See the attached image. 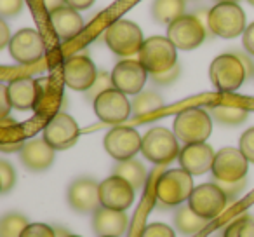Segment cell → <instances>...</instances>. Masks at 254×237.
<instances>
[{
  "instance_id": "obj_9",
  "label": "cell",
  "mask_w": 254,
  "mask_h": 237,
  "mask_svg": "<svg viewBox=\"0 0 254 237\" xmlns=\"http://www.w3.org/2000/svg\"><path fill=\"white\" fill-rule=\"evenodd\" d=\"M226 204H228V197L219 188L218 183L198 185L193 188L190 199H188V206L204 220H212L221 215Z\"/></svg>"
},
{
  "instance_id": "obj_28",
  "label": "cell",
  "mask_w": 254,
  "mask_h": 237,
  "mask_svg": "<svg viewBox=\"0 0 254 237\" xmlns=\"http://www.w3.org/2000/svg\"><path fill=\"white\" fill-rule=\"evenodd\" d=\"M131 103H132V113L136 117H145L164 106V99L160 98V94H157L153 91H141L139 94L134 96V99Z\"/></svg>"
},
{
  "instance_id": "obj_30",
  "label": "cell",
  "mask_w": 254,
  "mask_h": 237,
  "mask_svg": "<svg viewBox=\"0 0 254 237\" xmlns=\"http://www.w3.org/2000/svg\"><path fill=\"white\" fill-rule=\"evenodd\" d=\"M223 237H254V218L249 215L237 218L225 229Z\"/></svg>"
},
{
  "instance_id": "obj_34",
  "label": "cell",
  "mask_w": 254,
  "mask_h": 237,
  "mask_svg": "<svg viewBox=\"0 0 254 237\" xmlns=\"http://www.w3.org/2000/svg\"><path fill=\"white\" fill-rule=\"evenodd\" d=\"M240 152L246 156V159L251 164H254V128L247 129L242 136H240V143H239Z\"/></svg>"
},
{
  "instance_id": "obj_43",
  "label": "cell",
  "mask_w": 254,
  "mask_h": 237,
  "mask_svg": "<svg viewBox=\"0 0 254 237\" xmlns=\"http://www.w3.org/2000/svg\"><path fill=\"white\" fill-rule=\"evenodd\" d=\"M42 2H44V5H46L47 12H53L54 9L61 7V5H64L63 0H42Z\"/></svg>"
},
{
  "instance_id": "obj_13",
  "label": "cell",
  "mask_w": 254,
  "mask_h": 237,
  "mask_svg": "<svg viewBox=\"0 0 254 237\" xmlns=\"http://www.w3.org/2000/svg\"><path fill=\"white\" fill-rule=\"evenodd\" d=\"M7 47L12 60L21 65L37 63L46 54V44L42 35L33 28H23L14 33Z\"/></svg>"
},
{
  "instance_id": "obj_37",
  "label": "cell",
  "mask_w": 254,
  "mask_h": 237,
  "mask_svg": "<svg viewBox=\"0 0 254 237\" xmlns=\"http://www.w3.org/2000/svg\"><path fill=\"white\" fill-rule=\"evenodd\" d=\"M180 74H181V67L180 65H174L171 70H166V72H162V74L152 75V80L159 85H169V84H173L174 80H178Z\"/></svg>"
},
{
  "instance_id": "obj_47",
  "label": "cell",
  "mask_w": 254,
  "mask_h": 237,
  "mask_svg": "<svg viewBox=\"0 0 254 237\" xmlns=\"http://www.w3.org/2000/svg\"><path fill=\"white\" fill-rule=\"evenodd\" d=\"M101 237H113V236H101Z\"/></svg>"
},
{
  "instance_id": "obj_44",
  "label": "cell",
  "mask_w": 254,
  "mask_h": 237,
  "mask_svg": "<svg viewBox=\"0 0 254 237\" xmlns=\"http://www.w3.org/2000/svg\"><path fill=\"white\" fill-rule=\"evenodd\" d=\"M216 2H239V0H216Z\"/></svg>"
},
{
  "instance_id": "obj_19",
  "label": "cell",
  "mask_w": 254,
  "mask_h": 237,
  "mask_svg": "<svg viewBox=\"0 0 254 237\" xmlns=\"http://www.w3.org/2000/svg\"><path fill=\"white\" fill-rule=\"evenodd\" d=\"M216 152L212 150L211 145L207 143H190V145H185L180 152V160L181 167L187 169L191 176H198V174H204L207 171L212 169V164H214Z\"/></svg>"
},
{
  "instance_id": "obj_26",
  "label": "cell",
  "mask_w": 254,
  "mask_h": 237,
  "mask_svg": "<svg viewBox=\"0 0 254 237\" xmlns=\"http://www.w3.org/2000/svg\"><path fill=\"white\" fill-rule=\"evenodd\" d=\"M207 220L200 218L190 206H181L178 208L176 215H174V225L185 236H191V234H197L198 230H202L205 227Z\"/></svg>"
},
{
  "instance_id": "obj_3",
  "label": "cell",
  "mask_w": 254,
  "mask_h": 237,
  "mask_svg": "<svg viewBox=\"0 0 254 237\" xmlns=\"http://www.w3.org/2000/svg\"><path fill=\"white\" fill-rule=\"evenodd\" d=\"M105 42L113 54L120 58H129L132 54H139L145 39L143 32L136 23L129 19H117L106 28Z\"/></svg>"
},
{
  "instance_id": "obj_31",
  "label": "cell",
  "mask_w": 254,
  "mask_h": 237,
  "mask_svg": "<svg viewBox=\"0 0 254 237\" xmlns=\"http://www.w3.org/2000/svg\"><path fill=\"white\" fill-rule=\"evenodd\" d=\"M112 87H115V85H113L112 74H108V72H99L94 84L91 85V89L85 91V96H87V99L94 101L99 94H103V92L108 91V89H112Z\"/></svg>"
},
{
  "instance_id": "obj_1",
  "label": "cell",
  "mask_w": 254,
  "mask_h": 237,
  "mask_svg": "<svg viewBox=\"0 0 254 237\" xmlns=\"http://www.w3.org/2000/svg\"><path fill=\"white\" fill-rule=\"evenodd\" d=\"M212 133V115L200 106L185 108L174 119V135L185 145L204 143Z\"/></svg>"
},
{
  "instance_id": "obj_5",
  "label": "cell",
  "mask_w": 254,
  "mask_h": 237,
  "mask_svg": "<svg viewBox=\"0 0 254 237\" xmlns=\"http://www.w3.org/2000/svg\"><path fill=\"white\" fill-rule=\"evenodd\" d=\"M138 60L150 75L162 74L178 65V47L167 37H150L143 44Z\"/></svg>"
},
{
  "instance_id": "obj_35",
  "label": "cell",
  "mask_w": 254,
  "mask_h": 237,
  "mask_svg": "<svg viewBox=\"0 0 254 237\" xmlns=\"http://www.w3.org/2000/svg\"><path fill=\"white\" fill-rule=\"evenodd\" d=\"M25 0H0V16L2 18H16L23 11Z\"/></svg>"
},
{
  "instance_id": "obj_20",
  "label": "cell",
  "mask_w": 254,
  "mask_h": 237,
  "mask_svg": "<svg viewBox=\"0 0 254 237\" xmlns=\"http://www.w3.org/2000/svg\"><path fill=\"white\" fill-rule=\"evenodd\" d=\"M19 157L26 169L30 171H46L53 166L56 150L46 142V138H33L23 145L19 150Z\"/></svg>"
},
{
  "instance_id": "obj_21",
  "label": "cell",
  "mask_w": 254,
  "mask_h": 237,
  "mask_svg": "<svg viewBox=\"0 0 254 237\" xmlns=\"http://www.w3.org/2000/svg\"><path fill=\"white\" fill-rule=\"evenodd\" d=\"M49 21L53 32L63 42L75 39L84 30V19H82V16L78 14L77 9L68 7V5H61V7L54 9L53 12H49Z\"/></svg>"
},
{
  "instance_id": "obj_2",
  "label": "cell",
  "mask_w": 254,
  "mask_h": 237,
  "mask_svg": "<svg viewBox=\"0 0 254 237\" xmlns=\"http://www.w3.org/2000/svg\"><path fill=\"white\" fill-rule=\"evenodd\" d=\"M207 26L221 39H235L246 32V12L237 2H218L207 14Z\"/></svg>"
},
{
  "instance_id": "obj_23",
  "label": "cell",
  "mask_w": 254,
  "mask_h": 237,
  "mask_svg": "<svg viewBox=\"0 0 254 237\" xmlns=\"http://www.w3.org/2000/svg\"><path fill=\"white\" fill-rule=\"evenodd\" d=\"M127 225H129V218H127L126 211H117V209L103 208L101 206L92 215V229H94L96 234H99V237H119L126 232Z\"/></svg>"
},
{
  "instance_id": "obj_15",
  "label": "cell",
  "mask_w": 254,
  "mask_h": 237,
  "mask_svg": "<svg viewBox=\"0 0 254 237\" xmlns=\"http://www.w3.org/2000/svg\"><path fill=\"white\" fill-rule=\"evenodd\" d=\"M112 79L115 89L124 94H139L148 79V70L139 60H124L112 70Z\"/></svg>"
},
{
  "instance_id": "obj_38",
  "label": "cell",
  "mask_w": 254,
  "mask_h": 237,
  "mask_svg": "<svg viewBox=\"0 0 254 237\" xmlns=\"http://www.w3.org/2000/svg\"><path fill=\"white\" fill-rule=\"evenodd\" d=\"M216 183H218L219 188L225 192L226 197H228V199H235V197H239V194L244 190V187H246V178H244V180H240V181H221V180H216Z\"/></svg>"
},
{
  "instance_id": "obj_8",
  "label": "cell",
  "mask_w": 254,
  "mask_h": 237,
  "mask_svg": "<svg viewBox=\"0 0 254 237\" xmlns=\"http://www.w3.org/2000/svg\"><path fill=\"white\" fill-rule=\"evenodd\" d=\"M92 105L98 119L106 124H122L132 113V103L127 99V94L115 87L99 94Z\"/></svg>"
},
{
  "instance_id": "obj_27",
  "label": "cell",
  "mask_w": 254,
  "mask_h": 237,
  "mask_svg": "<svg viewBox=\"0 0 254 237\" xmlns=\"http://www.w3.org/2000/svg\"><path fill=\"white\" fill-rule=\"evenodd\" d=\"M211 115L223 126H239L246 121L249 112L239 105H214L211 106Z\"/></svg>"
},
{
  "instance_id": "obj_42",
  "label": "cell",
  "mask_w": 254,
  "mask_h": 237,
  "mask_svg": "<svg viewBox=\"0 0 254 237\" xmlns=\"http://www.w3.org/2000/svg\"><path fill=\"white\" fill-rule=\"evenodd\" d=\"M11 39H12V37L9 35V26H7V23H5L4 19H2V21H0V47L9 46Z\"/></svg>"
},
{
  "instance_id": "obj_46",
  "label": "cell",
  "mask_w": 254,
  "mask_h": 237,
  "mask_svg": "<svg viewBox=\"0 0 254 237\" xmlns=\"http://www.w3.org/2000/svg\"><path fill=\"white\" fill-rule=\"evenodd\" d=\"M66 237H80V236H71V234H68V236Z\"/></svg>"
},
{
  "instance_id": "obj_16",
  "label": "cell",
  "mask_w": 254,
  "mask_h": 237,
  "mask_svg": "<svg viewBox=\"0 0 254 237\" xmlns=\"http://www.w3.org/2000/svg\"><path fill=\"white\" fill-rule=\"evenodd\" d=\"M134 190L129 181L124 178L112 174L99 183V199L103 208L117 209V211H127L134 202Z\"/></svg>"
},
{
  "instance_id": "obj_12",
  "label": "cell",
  "mask_w": 254,
  "mask_h": 237,
  "mask_svg": "<svg viewBox=\"0 0 254 237\" xmlns=\"http://www.w3.org/2000/svg\"><path fill=\"white\" fill-rule=\"evenodd\" d=\"M80 129L70 113L58 112L44 126V138L54 150H68L78 140Z\"/></svg>"
},
{
  "instance_id": "obj_33",
  "label": "cell",
  "mask_w": 254,
  "mask_h": 237,
  "mask_svg": "<svg viewBox=\"0 0 254 237\" xmlns=\"http://www.w3.org/2000/svg\"><path fill=\"white\" fill-rule=\"evenodd\" d=\"M21 237H56L53 227L46 225V223H28L25 230H23Z\"/></svg>"
},
{
  "instance_id": "obj_10",
  "label": "cell",
  "mask_w": 254,
  "mask_h": 237,
  "mask_svg": "<svg viewBox=\"0 0 254 237\" xmlns=\"http://www.w3.org/2000/svg\"><path fill=\"white\" fill-rule=\"evenodd\" d=\"M105 150L110 157L115 160H129L141 152L143 136L134 128H126V126H117L112 128L105 136Z\"/></svg>"
},
{
  "instance_id": "obj_24",
  "label": "cell",
  "mask_w": 254,
  "mask_h": 237,
  "mask_svg": "<svg viewBox=\"0 0 254 237\" xmlns=\"http://www.w3.org/2000/svg\"><path fill=\"white\" fill-rule=\"evenodd\" d=\"M185 14V0H155L152 16L160 25H171Z\"/></svg>"
},
{
  "instance_id": "obj_22",
  "label": "cell",
  "mask_w": 254,
  "mask_h": 237,
  "mask_svg": "<svg viewBox=\"0 0 254 237\" xmlns=\"http://www.w3.org/2000/svg\"><path fill=\"white\" fill-rule=\"evenodd\" d=\"M7 94L12 108L16 110H33L37 108L40 99V82L30 77L14 79L7 85Z\"/></svg>"
},
{
  "instance_id": "obj_14",
  "label": "cell",
  "mask_w": 254,
  "mask_h": 237,
  "mask_svg": "<svg viewBox=\"0 0 254 237\" xmlns=\"http://www.w3.org/2000/svg\"><path fill=\"white\" fill-rule=\"evenodd\" d=\"M247 169H249V160L240 152V149L225 147L219 152H216L211 173L216 180L240 181L246 178Z\"/></svg>"
},
{
  "instance_id": "obj_4",
  "label": "cell",
  "mask_w": 254,
  "mask_h": 237,
  "mask_svg": "<svg viewBox=\"0 0 254 237\" xmlns=\"http://www.w3.org/2000/svg\"><path fill=\"white\" fill-rule=\"evenodd\" d=\"M247 75L246 63L237 54H219L209 67V77L214 87L221 92H233L244 84Z\"/></svg>"
},
{
  "instance_id": "obj_11",
  "label": "cell",
  "mask_w": 254,
  "mask_h": 237,
  "mask_svg": "<svg viewBox=\"0 0 254 237\" xmlns=\"http://www.w3.org/2000/svg\"><path fill=\"white\" fill-rule=\"evenodd\" d=\"M167 39L181 51H191L205 40V28L195 14H183L167 25Z\"/></svg>"
},
{
  "instance_id": "obj_7",
  "label": "cell",
  "mask_w": 254,
  "mask_h": 237,
  "mask_svg": "<svg viewBox=\"0 0 254 237\" xmlns=\"http://www.w3.org/2000/svg\"><path fill=\"white\" fill-rule=\"evenodd\" d=\"M193 178L183 167L169 169L159 178L155 187V194L162 204L180 206L188 201L193 192Z\"/></svg>"
},
{
  "instance_id": "obj_25",
  "label": "cell",
  "mask_w": 254,
  "mask_h": 237,
  "mask_svg": "<svg viewBox=\"0 0 254 237\" xmlns=\"http://www.w3.org/2000/svg\"><path fill=\"white\" fill-rule=\"evenodd\" d=\"M117 176L124 178L126 181L132 185L134 188H143L146 183V169L139 160L129 159V160H120L115 166Z\"/></svg>"
},
{
  "instance_id": "obj_29",
  "label": "cell",
  "mask_w": 254,
  "mask_h": 237,
  "mask_svg": "<svg viewBox=\"0 0 254 237\" xmlns=\"http://www.w3.org/2000/svg\"><path fill=\"white\" fill-rule=\"evenodd\" d=\"M28 227V220L19 213H9L0 223V237H21L23 230Z\"/></svg>"
},
{
  "instance_id": "obj_40",
  "label": "cell",
  "mask_w": 254,
  "mask_h": 237,
  "mask_svg": "<svg viewBox=\"0 0 254 237\" xmlns=\"http://www.w3.org/2000/svg\"><path fill=\"white\" fill-rule=\"evenodd\" d=\"M63 2L68 7H73V9H77V11H84V9L91 7L96 0H63Z\"/></svg>"
},
{
  "instance_id": "obj_39",
  "label": "cell",
  "mask_w": 254,
  "mask_h": 237,
  "mask_svg": "<svg viewBox=\"0 0 254 237\" xmlns=\"http://www.w3.org/2000/svg\"><path fill=\"white\" fill-rule=\"evenodd\" d=\"M242 44L247 53H249L251 56H254V23H251L246 28V32H244V35H242Z\"/></svg>"
},
{
  "instance_id": "obj_45",
  "label": "cell",
  "mask_w": 254,
  "mask_h": 237,
  "mask_svg": "<svg viewBox=\"0 0 254 237\" xmlns=\"http://www.w3.org/2000/svg\"><path fill=\"white\" fill-rule=\"evenodd\" d=\"M247 2H249L251 5H254V0H247Z\"/></svg>"
},
{
  "instance_id": "obj_17",
  "label": "cell",
  "mask_w": 254,
  "mask_h": 237,
  "mask_svg": "<svg viewBox=\"0 0 254 237\" xmlns=\"http://www.w3.org/2000/svg\"><path fill=\"white\" fill-rule=\"evenodd\" d=\"M98 74L92 60L84 54L68 58L63 65V80L73 91H89Z\"/></svg>"
},
{
  "instance_id": "obj_32",
  "label": "cell",
  "mask_w": 254,
  "mask_h": 237,
  "mask_svg": "<svg viewBox=\"0 0 254 237\" xmlns=\"http://www.w3.org/2000/svg\"><path fill=\"white\" fill-rule=\"evenodd\" d=\"M0 185H2V192L4 194H7L16 185V171L7 160L0 162Z\"/></svg>"
},
{
  "instance_id": "obj_41",
  "label": "cell",
  "mask_w": 254,
  "mask_h": 237,
  "mask_svg": "<svg viewBox=\"0 0 254 237\" xmlns=\"http://www.w3.org/2000/svg\"><path fill=\"white\" fill-rule=\"evenodd\" d=\"M0 101H2V119H5L9 113V110L12 108L11 105V99H9V94H7V87H2V92H0Z\"/></svg>"
},
{
  "instance_id": "obj_36",
  "label": "cell",
  "mask_w": 254,
  "mask_h": 237,
  "mask_svg": "<svg viewBox=\"0 0 254 237\" xmlns=\"http://www.w3.org/2000/svg\"><path fill=\"white\" fill-rule=\"evenodd\" d=\"M141 237H176V234L166 223H150L148 227H145Z\"/></svg>"
},
{
  "instance_id": "obj_6",
  "label": "cell",
  "mask_w": 254,
  "mask_h": 237,
  "mask_svg": "<svg viewBox=\"0 0 254 237\" xmlns=\"http://www.w3.org/2000/svg\"><path fill=\"white\" fill-rule=\"evenodd\" d=\"M180 140L167 128L155 126L143 136L141 154L153 164H169L180 157Z\"/></svg>"
},
{
  "instance_id": "obj_18",
  "label": "cell",
  "mask_w": 254,
  "mask_h": 237,
  "mask_svg": "<svg viewBox=\"0 0 254 237\" xmlns=\"http://www.w3.org/2000/svg\"><path fill=\"white\" fill-rule=\"evenodd\" d=\"M66 201L71 209L78 213H94L101 208L99 199V183L91 178H77L68 187Z\"/></svg>"
}]
</instances>
